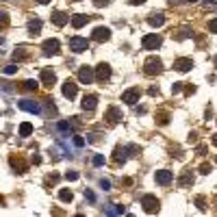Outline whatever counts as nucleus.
Masks as SVG:
<instances>
[{
  "instance_id": "nucleus-1",
  "label": "nucleus",
  "mask_w": 217,
  "mask_h": 217,
  "mask_svg": "<svg viewBox=\"0 0 217 217\" xmlns=\"http://www.w3.org/2000/svg\"><path fill=\"white\" fill-rule=\"evenodd\" d=\"M143 72H145L148 76L161 74V72H163V61H161L159 57H150V59H145V63H143Z\"/></svg>"
},
{
  "instance_id": "nucleus-2",
  "label": "nucleus",
  "mask_w": 217,
  "mask_h": 217,
  "mask_svg": "<svg viewBox=\"0 0 217 217\" xmlns=\"http://www.w3.org/2000/svg\"><path fill=\"white\" fill-rule=\"evenodd\" d=\"M141 206H143V211H145L148 215H154V213H159L161 202H159L154 195H143V198H141Z\"/></svg>"
},
{
  "instance_id": "nucleus-3",
  "label": "nucleus",
  "mask_w": 217,
  "mask_h": 217,
  "mask_svg": "<svg viewBox=\"0 0 217 217\" xmlns=\"http://www.w3.org/2000/svg\"><path fill=\"white\" fill-rule=\"evenodd\" d=\"M17 109H22V111H26V113H33V115H42V106H39V102L28 100V98L20 100V102H17Z\"/></svg>"
},
{
  "instance_id": "nucleus-4",
  "label": "nucleus",
  "mask_w": 217,
  "mask_h": 217,
  "mask_svg": "<svg viewBox=\"0 0 217 217\" xmlns=\"http://www.w3.org/2000/svg\"><path fill=\"white\" fill-rule=\"evenodd\" d=\"M161 35H156V33H152V35H145L143 39H141V46H143V50H159L161 48Z\"/></svg>"
},
{
  "instance_id": "nucleus-5",
  "label": "nucleus",
  "mask_w": 217,
  "mask_h": 217,
  "mask_svg": "<svg viewBox=\"0 0 217 217\" xmlns=\"http://www.w3.org/2000/svg\"><path fill=\"white\" fill-rule=\"evenodd\" d=\"M139 98H141V89L139 87H130V89H126L124 93H122V102H126V104H137L139 102Z\"/></svg>"
},
{
  "instance_id": "nucleus-6",
  "label": "nucleus",
  "mask_w": 217,
  "mask_h": 217,
  "mask_svg": "<svg viewBox=\"0 0 217 217\" xmlns=\"http://www.w3.org/2000/svg\"><path fill=\"white\" fill-rule=\"evenodd\" d=\"M70 50L72 52H85V50H89V42H87L85 37H70Z\"/></svg>"
},
{
  "instance_id": "nucleus-7",
  "label": "nucleus",
  "mask_w": 217,
  "mask_h": 217,
  "mask_svg": "<svg viewBox=\"0 0 217 217\" xmlns=\"http://www.w3.org/2000/svg\"><path fill=\"white\" fill-rule=\"evenodd\" d=\"M42 50H43L46 57L59 54V52H61V43H59V39H46V42L42 43Z\"/></svg>"
},
{
  "instance_id": "nucleus-8",
  "label": "nucleus",
  "mask_w": 217,
  "mask_h": 217,
  "mask_svg": "<svg viewBox=\"0 0 217 217\" xmlns=\"http://www.w3.org/2000/svg\"><path fill=\"white\" fill-rule=\"evenodd\" d=\"M91 39H93V42H109V39H111V28H109V26H98V28H93Z\"/></svg>"
},
{
  "instance_id": "nucleus-9",
  "label": "nucleus",
  "mask_w": 217,
  "mask_h": 217,
  "mask_svg": "<svg viewBox=\"0 0 217 217\" xmlns=\"http://www.w3.org/2000/svg\"><path fill=\"white\" fill-rule=\"evenodd\" d=\"M39 81H42V85L52 87V85H54V81H57V74H54V70H52V67H43L42 72H39Z\"/></svg>"
},
{
  "instance_id": "nucleus-10",
  "label": "nucleus",
  "mask_w": 217,
  "mask_h": 217,
  "mask_svg": "<svg viewBox=\"0 0 217 217\" xmlns=\"http://www.w3.org/2000/svg\"><path fill=\"white\" fill-rule=\"evenodd\" d=\"M93 74H96V78H98L100 83H106V81L111 78V65H109V63H100Z\"/></svg>"
},
{
  "instance_id": "nucleus-11",
  "label": "nucleus",
  "mask_w": 217,
  "mask_h": 217,
  "mask_svg": "<svg viewBox=\"0 0 217 217\" xmlns=\"http://www.w3.org/2000/svg\"><path fill=\"white\" fill-rule=\"evenodd\" d=\"M61 91H63V96H65L67 100H74V98H76V93H78V85H76L74 81H70V78H67V81L63 83V87H61Z\"/></svg>"
},
{
  "instance_id": "nucleus-12",
  "label": "nucleus",
  "mask_w": 217,
  "mask_h": 217,
  "mask_svg": "<svg viewBox=\"0 0 217 217\" xmlns=\"http://www.w3.org/2000/svg\"><path fill=\"white\" fill-rule=\"evenodd\" d=\"M93 78H96V74H93V67H89V65H83V67L78 70V81H81L83 85H89V83H93Z\"/></svg>"
},
{
  "instance_id": "nucleus-13",
  "label": "nucleus",
  "mask_w": 217,
  "mask_h": 217,
  "mask_svg": "<svg viewBox=\"0 0 217 217\" xmlns=\"http://www.w3.org/2000/svg\"><path fill=\"white\" fill-rule=\"evenodd\" d=\"M154 180H156V185H161V187H167V185L174 180V172H170V170H161V172L154 174Z\"/></svg>"
},
{
  "instance_id": "nucleus-14",
  "label": "nucleus",
  "mask_w": 217,
  "mask_h": 217,
  "mask_svg": "<svg viewBox=\"0 0 217 217\" xmlns=\"http://www.w3.org/2000/svg\"><path fill=\"white\" fill-rule=\"evenodd\" d=\"M104 120H106L109 124H117V122H122V111H120L117 106H109L106 113H104Z\"/></svg>"
},
{
  "instance_id": "nucleus-15",
  "label": "nucleus",
  "mask_w": 217,
  "mask_h": 217,
  "mask_svg": "<svg viewBox=\"0 0 217 217\" xmlns=\"http://www.w3.org/2000/svg\"><path fill=\"white\" fill-rule=\"evenodd\" d=\"M193 67V61L191 59H187V57H182V59H176L174 61V70L176 72H189Z\"/></svg>"
},
{
  "instance_id": "nucleus-16",
  "label": "nucleus",
  "mask_w": 217,
  "mask_h": 217,
  "mask_svg": "<svg viewBox=\"0 0 217 217\" xmlns=\"http://www.w3.org/2000/svg\"><path fill=\"white\" fill-rule=\"evenodd\" d=\"M50 20H52V24H54V26H59V28H61V26H65V24L70 22V15H67V13H63V11H54Z\"/></svg>"
},
{
  "instance_id": "nucleus-17",
  "label": "nucleus",
  "mask_w": 217,
  "mask_h": 217,
  "mask_svg": "<svg viewBox=\"0 0 217 217\" xmlns=\"http://www.w3.org/2000/svg\"><path fill=\"white\" fill-rule=\"evenodd\" d=\"M39 33H42V20H39V17L28 20V35H31V37H37Z\"/></svg>"
},
{
  "instance_id": "nucleus-18",
  "label": "nucleus",
  "mask_w": 217,
  "mask_h": 217,
  "mask_svg": "<svg viewBox=\"0 0 217 217\" xmlns=\"http://www.w3.org/2000/svg\"><path fill=\"white\" fill-rule=\"evenodd\" d=\"M70 22H72V26H74V28H83L87 22H89V15H85V13H76V15H72V17H70Z\"/></svg>"
},
{
  "instance_id": "nucleus-19",
  "label": "nucleus",
  "mask_w": 217,
  "mask_h": 217,
  "mask_svg": "<svg viewBox=\"0 0 217 217\" xmlns=\"http://www.w3.org/2000/svg\"><path fill=\"white\" fill-rule=\"evenodd\" d=\"M148 24H150V26H154V28H159V26H163V24H165V15H163V13H150Z\"/></svg>"
},
{
  "instance_id": "nucleus-20",
  "label": "nucleus",
  "mask_w": 217,
  "mask_h": 217,
  "mask_svg": "<svg viewBox=\"0 0 217 217\" xmlns=\"http://www.w3.org/2000/svg\"><path fill=\"white\" fill-rule=\"evenodd\" d=\"M96 104H98V96L89 93V96L83 98V109H85V111H93V109H96Z\"/></svg>"
},
{
  "instance_id": "nucleus-21",
  "label": "nucleus",
  "mask_w": 217,
  "mask_h": 217,
  "mask_svg": "<svg viewBox=\"0 0 217 217\" xmlns=\"http://www.w3.org/2000/svg\"><path fill=\"white\" fill-rule=\"evenodd\" d=\"M57 128H59V132H63L61 137H70V135H72V130H74V126H72L70 122H59V124H57Z\"/></svg>"
},
{
  "instance_id": "nucleus-22",
  "label": "nucleus",
  "mask_w": 217,
  "mask_h": 217,
  "mask_svg": "<svg viewBox=\"0 0 217 217\" xmlns=\"http://www.w3.org/2000/svg\"><path fill=\"white\" fill-rule=\"evenodd\" d=\"M178 185H180V187H189V185H193V174H191V170H187V172L182 174V178L178 180Z\"/></svg>"
},
{
  "instance_id": "nucleus-23",
  "label": "nucleus",
  "mask_w": 217,
  "mask_h": 217,
  "mask_svg": "<svg viewBox=\"0 0 217 217\" xmlns=\"http://www.w3.org/2000/svg\"><path fill=\"white\" fill-rule=\"evenodd\" d=\"M20 137H31V132H33V124L31 122H24V124H20Z\"/></svg>"
},
{
  "instance_id": "nucleus-24",
  "label": "nucleus",
  "mask_w": 217,
  "mask_h": 217,
  "mask_svg": "<svg viewBox=\"0 0 217 217\" xmlns=\"http://www.w3.org/2000/svg\"><path fill=\"white\" fill-rule=\"evenodd\" d=\"M72 198H74V193H72L70 189H61V191H59V200H61V202H72Z\"/></svg>"
},
{
  "instance_id": "nucleus-25",
  "label": "nucleus",
  "mask_w": 217,
  "mask_h": 217,
  "mask_svg": "<svg viewBox=\"0 0 217 217\" xmlns=\"http://www.w3.org/2000/svg\"><path fill=\"white\" fill-rule=\"evenodd\" d=\"M191 35H193V31H191V28H180V31H178V35H174V39H178V42H180V39H187V37H191Z\"/></svg>"
},
{
  "instance_id": "nucleus-26",
  "label": "nucleus",
  "mask_w": 217,
  "mask_h": 217,
  "mask_svg": "<svg viewBox=\"0 0 217 217\" xmlns=\"http://www.w3.org/2000/svg\"><path fill=\"white\" fill-rule=\"evenodd\" d=\"M11 165H13L15 170H20V174L26 172V163H24V161H20V159H15V156L11 159Z\"/></svg>"
},
{
  "instance_id": "nucleus-27",
  "label": "nucleus",
  "mask_w": 217,
  "mask_h": 217,
  "mask_svg": "<svg viewBox=\"0 0 217 217\" xmlns=\"http://www.w3.org/2000/svg\"><path fill=\"white\" fill-rule=\"evenodd\" d=\"M37 87H39L37 81H24V89H26V91H35Z\"/></svg>"
},
{
  "instance_id": "nucleus-28",
  "label": "nucleus",
  "mask_w": 217,
  "mask_h": 217,
  "mask_svg": "<svg viewBox=\"0 0 217 217\" xmlns=\"http://www.w3.org/2000/svg\"><path fill=\"white\" fill-rule=\"evenodd\" d=\"M9 26V13L0 11V28H7Z\"/></svg>"
},
{
  "instance_id": "nucleus-29",
  "label": "nucleus",
  "mask_w": 217,
  "mask_h": 217,
  "mask_svg": "<svg viewBox=\"0 0 217 217\" xmlns=\"http://www.w3.org/2000/svg\"><path fill=\"white\" fill-rule=\"evenodd\" d=\"M26 57H28V54H26V52H24V48H20V50H17V52H13V59H15V61H24V59H26Z\"/></svg>"
},
{
  "instance_id": "nucleus-30",
  "label": "nucleus",
  "mask_w": 217,
  "mask_h": 217,
  "mask_svg": "<svg viewBox=\"0 0 217 217\" xmlns=\"http://www.w3.org/2000/svg\"><path fill=\"white\" fill-rule=\"evenodd\" d=\"M65 178H67V180H78V178H81V174L76 172V170H70V172L65 174Z\"/></svg>"
},
{
  "instance_id": "nucleus-31",
  "label": "nucleus",
  "mask_w": 217,
  "mask_h": 217,
  "mask_svg": "<svg viewBox=\"0 0 217 217\" xmlns=\"http://www.w3.org/2000/svg\"><path fill=\"white\" fill-rule=\"evenodd\" d=\"M72 137H74V145H76V148H83V145H85V139H83L81 135H72Z\"/></svg>"
},
{
  "instance_id": "nucleus-32",
  "label": "nucleus",
  "mask_w": 217,
  "mask_h": 217,
  "mask_svg": "<svg viewBox=\"0 0 217 217\" xmlns=\"http://www.w3.org/2000/svg\"><path fill=\"white\" fill-rule=\"evenodd\" d=\"M91 163H93V165H96V167H100V165H104V156H102V154H96V156H93V161H91Z\"/></svg>"
},
{
  "instance_id": "nucleus-33",
  "label": "nucleus",
  "mask_w": 217,
  "mask_h": 217,
  "mask_svg": "<svg viewBox=\"0 0 217 217\" xmlns=\"http://www.w3.org/2000/svg\"><path fill=\"white\" fill-rule=\"evenodd\" d=\"M200 172L202 174H211L213 172V165H211V163H202V165H200Z\"/></svg>"
},
{
  "instance_id": "nucleus-34",
  "label": "nucleus",
  "mask_w": 217,
  "mask_h": 217,
  "mask_svg": "<svg viewBox=\"0 0 217 217\" xmlns=\"http://www.w3.org/2000/svg\"><path fill=\"white\" fill-rule=\"evenodd\" d=\"M15 72H17V65H15V63H11V65H7V67H4V74H9V76H11V74H15Z\"/></svg>"
},
{
  "instance_id": "nucleus-35",
  "label": "nucleus",
  "mask_w": 217,
  "mask_h": 217,
  "mask_svg": "<svg viewBox=\"0 0 217 217\" xmlns=\"http://www.w3.org/2000/svg\"><path fill=\"white\" fill-rule=\"evenodd\" d=\"M100 187H102L104 191H111V180H106V178H102V180H100Z\"/></svg>"
},
{
  "instance_id": "nucleus-36",
  "label": "nucleus",
  "mask_w": 217,
  "mask_h": 217,
  "mask_svg": "<svg viewBox=\"0 0 217 217\" xmlns=\"http://www.w3.org/2000/svg\"><path fill=\"white\" fill-rule=\"evenodd\" d=\"M85 198L89 200V202H96V193H93L91 189H85Z\"/></svg>"
},
{
  "instance_id": "nucleus-37",
  "label": "nucleus",
  "mask_w": 217,
  "mask_h": 217,
  "mask_svg": "<svg viewBox=\"0 0 217 217\" xmlns=\"http://www.w3.org/2000/svg\"><path fill=\"white\" fill-rule=\"evenodd\" d=\"M182 85H185V83H174L172 85V93H180V91H182Z\"/></svg>"
},
{
  "instance_id": "nucleus-38",
  "label": "nucleus",
  "mask_w": 217,
  "mask_h": 217,
  "mask_svg": "<svg viewBox=\"0 0 217 217\" xmlns=\"http://www.w3.org/2000/svg\"><path fill=\"white\" fill-rule=\"evenodd\" d=\"M209 31H211V33H217V20H211V22H209Z\"/></svg>"
},
{
  "instance_id": "nucleus-39",
  "label": "nucleus",
  "mask_w": 217,
  "mask_h": 217,
  "mask_svg": "<svg viewBox=\"0 0 217 217\" xmlns=\"http://www.w3.org/2000/svg\"><path fill=\"white\" fill-rule=\"evenodd\" d=\"M167 122H170V115H167V113H163V115L159 117V124H163V126H165Z\"/></svg>"
},
{
  "instance_id": "nucleus-40",
  "label": "nucleus",
  "mask_w": 217,
  "mask_h": 217,
  "mask_svg": "<svg viewBox=\"0 0 217 217\" xmlns=\"http://www.w3.org/2000/svg\"><path fill=\"white\" fill-rule=\"evenodd\" d=\"M87 137H89V139H87L89 143H96V141H100V135H96V132H93V135H87Z\"/></svg>"
},
{
  "instance_id": "nucleus-41",
  "label": "nucleus",
  "mask_w": 217,
  "mask_h": 217,
  "mask_svg": "<svg viewBox=\"0 0 217 217\" xmlns=\"http://www.w3.org/2000/svg\"><path fill=\"white\" fill-rule=\"evenodd\" d=\"M111 0H93V7H106Z\"/></svg>"
},
{
  "instance_id": "nucleus-42",
  "label": "nucleus",
  "mask_w": 217,
  "mask_h": 217,
  "mask_svg": "<svg viewBox=\"0 0 217 217\" xmlns=\"http://www.w3.org/2000/svg\"><path fill=\"white\" fill-rule=\"evenodd\" d=\"M2 91H4V93H11V91H13L11 83H2Z\"/></svg>"
},
{
  "instance_id": "nucleus-43",
  "label": "nucleus",
  "mask_w": 217,
  "mask_h": 217,
  "mask_svg": "<svg viewBox=\"0 0 217 217\" xmlns=\"http://www.w3.org/2000/svg\"><path fill=\"white\" fill-rule=\"evenodd\" d=\"M195 204H198V209H200V211H204V209H206V206H204V198H198V200H195Z\"/></svg>"
},
{
  "instance_id": "nucleus-44",
  "label": "nucleus",
  "mask_w": 217,
  "mask_h": 217,
  "mask_svg": "<svg viewBox=\"0 0 217 217\" xmlns=\"http://www.w3.org/2000/svg\"><path fill=\"white\" fill-rule=\"evenodd\" d=\"M148 93H150V96H156V93H159V87H150Z\"/></svg>"
},
{
  "instance_id": "nucleus-45",
  "label": "nucleus",
  "mask_w": 217,
  "mask_h": 217,
  "mask_svg": "<svg viewBox=\"0 0 217 217\" xmlns=\"http://www.w3.org/2000/svg\"><path fill=\"white\" fill-rule=\"evenodd\" d=\"M185 91H187V96H191V93H195V87L191 85V87H187V89H185Z\"/></svg>"
},
{
  "instance_id": "nucleus-46",
  "label": "nucleus",
  "mask_w": 217,
  "mask_h": 217,
  "mask_svg": "<svg viewBox=\"0 0 217 217\" xmlns=\"http://www.w3.org/2000/svg\"><path fill=\"white\" fill-rule=\"evenodd\" d=\"M130 4H143V2H145V0H128Z\"/></svg>"
},
{
  "instance_id": "nucleus-47",
  "label": "nucleus",
  "mask_w": 217,
  "mask_h": 217,
  "mask_svg": "<svg viewBox=\"0 0 217 217\" xmlns=\"http://www.w3.org/2000/svg\"><path fill=\"white\" fill-rule=\"evenodd\" d=\"M35 2H39V4H48L50 0H35Z\"/></svg>"
},
{
  "instance_id": "nucleus-48",
  "label": "nucleus",
  "mask_w": 217,
  "mask_h": 217,
  "mask_svg": "<svg viewBox=\"0 0 217 217\" xmlns=\"http://www.w3.org/2000/svg\"><path fill=\"white\" fill-rule=\"evenodd\" d=\"M213 145H217V135H213Z\"/></svg>"
},
{
  "instance_id": "nucleus-49",
  "label": "nucleus",
  "mask_w": 217,
  "mask_h": 217,
  "mask_svg": "<svg viewBox=\"0 0 217 217\" xmlns=\"http://www.w3.org/2000/svg\"><path fill=\"white\" fill-rule=\"evenodd\" d=\"M215 65H217V57H215Z\"/></svg>"
},
{
  "instance_id": "nucleus-50",
  "label": "nucleus",
  "mask_w": 217,
  "mask_h": 217,
  "mask_svg": "<svg viewBox=\"0 0 217 217\" xmlns=\"http://www.w3.org/2000/svg\"><path fill=\"white\" fill-rule=\"evenodd\" d=\"M74 2H78V0H74Z\"/></svg>"
}]
</instances>
